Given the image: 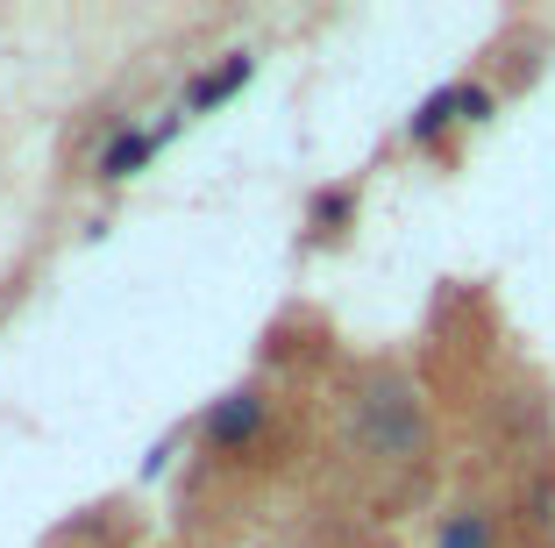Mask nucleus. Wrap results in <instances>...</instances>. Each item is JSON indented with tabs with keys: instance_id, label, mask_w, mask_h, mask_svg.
Masks as SVG:
<instances>
[{
	"instance_id": "nucleus-1",
	"label": "nucleus",
	"mask_w": 555,
	"mask_h": 548,
	"mask_svg": "<svg viewBox=\"0 0 555 548\" xmlns=\"http://www.w3.org/2000/svg\"><path fill=\"white\" fill-rule=\"evenodd\" d=\"M357 442L385 463H413L427 449V413H421V392L406 378L377 371L371 385L357 392Z\"/></svg>"
},
{
	"instance_id": "nucleus-2",
	"label": "nucleus",
	"mask_w": 555,
	"mask_h": 548,
	"mask_svg": "<svg viewBox=\"0 0 555 548\" xmlns=\"http://www.w3.org/2000/svg\"><path fill=\"white\" fill-rule=\"evenodd\" d=\"M263 420H271V399H263V385H235V392H221V399L207 406L199 435H207L214 456H243L249 442L263 435Z\"/></svg>"
},
{
	"instance_id": "nucleus-3",
	"label": "nucleus",
	"mask_w": 555,
	"mask_h": 548,
	"mask_svg": "<svg viewBox=\"0 0 555 548\" xmlns=\"http://www.w3.org/2000/svg\"><path fill=\"white\" fill-rule=\"evenodd\" d=\"M179 122H185V114H171V122H157V129H115L107 143H100L93 178H100V186H121V178H135L164 143H171V136H179Z\"/></svg>"
},
{
	"instance_id": "nucleus-4",
	"label": "nucleus",
	"mask_w": 555,
	"mask_h": 548,
	"mask_svg": "<svg viewBox=\"0 0 555 548\" xmlns=\"http://www.w3.org/2000/svg\"><path fill=\"white\" fill-rule=\"evenodd\" d=\"M257 79V50H221V65H207L193 86H185V100H179V114L193 122V114H214L221 100H235L243 86Z\"/></svg>"
},
{
	"instance_id": "nucleus-5",
	"label": "nucleus",
	"mask_w": 555,
	"mask_h": 548,
	"mask_svg": "<svg viewBox=\"0 0 555 548\" xmlns=\"http://www.w3.org/2000/svg\"><path fill=\"white\" fill-rule=\"evenodd\" d=\"M435 548H499V513L491 506H456L435 520Z\"/></svg>"
},
{
	"instance_id": "nucleus-6",
	"label": "nucleus",
	"mask_w": 555,
	"mask_h": 548,
	"mask_svg": "<svg viewBox=\"0 0 555 548\" xmlns=\"http://www.w3.org/2000/svg\"><path fill=\"white\" fill-rule=\"evenodd\" d=\"M463 114H456V86H435V93L413 107V122H406V143L413 150H427V143H441V129H456Z\"/></svg>"
},
{
	"instance_id": "nucleus-7",
	"label": "nucleus",
	"mask_w": 555,
	"mask_h": 548,
	"mask_svg": "<svg viewBox=\"0 0 555 548\" xmlns=\"http://www.w3.org/2000/svg\"><path fill=\"white\" fill-rule=\"evenodd\" d=\"M349 221H357V186H349V178L343 186H321V193L307 200V228L313 235H343Z\"/></svg>"
},
{
	"instance_id": "nucleus-8",
	"label": "nucleus",
	"mask_w": 555,
	"mask_h": 548,
	"mask_svg": "<svg viewBox=\"0 0 555 548\" xmlns=\"http://www.w3.org/2000/svg\"><path fill=\"white\" fill-rule=\"evenodd\" d=\"M456 114L463 122H491V114H499V93L477 86V79H456Z\"/></svg>"
},
{
	"instance_id": "nucleus-9",
	"label": "nucleus",
	"mask_w": 555,
	"mask_h": 548,
	"mask_svg": "<svg viewBox=\"0 0 555 548\" xmlns=\"http://www.w3.org/2000/svg\"><path fill=\"white\" fill-rule=\"evenodd\" d=\"M527 520H541V527L555 520V470H541V477H534V492H527Z\"/></svg>"
}]
</instances>
